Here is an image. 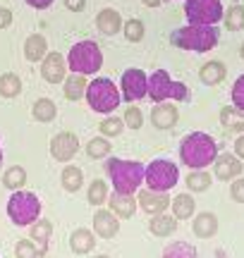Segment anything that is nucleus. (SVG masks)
I'll list each match as a JSON object with an SVG mask.
<instances>
[{"label": "nucleus", "instance_id": "f257e3e1", "mask_svg": "<svg viewBox=\"0 0 244 258\" xmlns=\"http://www.w3.org/2000/svg\"><path fill=\"white\" fill-rule=\"evenodd\" d=\"M218 156V141L206 132H189L179 144V163L189 170L213 165Z\"/></svg>", "mask_w": 244, "mask_h": 258}, {"label": "nucleus", "instance_id": "f03ea898", "mask_svg": "<svg viewBox=\"0 0 244 258\" xmlns=\"http://www.w3.org/2000/svg\"><path fill=\"white\" fill-rule=\"evenodd\" d=\"M218 41H220V31L216 24H189L170 34V43L189 53H208L218 46Z\"/></svg>", "mask_w": 244, "mask_h": 258}, {"label": "nucleus", "instance_id": "7ed1b4c3", "mask_svg": "<svg viewBox=\"0 0 244 258\" xmlns=\"http://www.w3.org/2000/svg\"><path fill=\"white\" fill-rule=\"evenodd\" d=\"M105 172L110 177L113 191L120 194H137L144 184L146 167L137 160H122V158H105Z\"/></svg>", "mask_w": 244, "mask_h": 258}, {"label": "nucleus", "instance_id": "20e7f679", "mask_svg": "<svg viewBox=\"0 0 244 258\" xmlns=\"http://www.w3.org/2000/svg\"><path fill=\"white\" fill-rule=\"evenodd\" d=\"M86 103L98 115H110V112H115L120 108L122 93L113 79L96 77L94 82H89V86H86Z\"/></svg>", "mask_w": 244, "mask_h": 258}, {"label": "nucleus", "instance_id": "39448f33", "mask_svg": "<svg viewBox=\"0 0 244 258\" xmlns=\"http://www.w3.org/2000/svg\"><path fill=\"white\" fill-rule=\"evenodd\" d=\"M8 218L17 227H29L41 218V199L34 191L19 189L8 199Z\"/></svg>", "mask_w": 244, "mask_h": 258}, {"label": "nucleus", "instance_id": "423d86ee", "mask_svg": "<svg viewBox=\"0 0 244 258\" xmlns=\"http://www.w3.org/2000/svg\"><path fill=\"white\" fill-rule=\"evenodd\" d=\"M67 67L72 70V72H79V74H96L101 67H103V50L101 46L91 41V38H86V41H79L75 46L70 48V53H67Z\"/></svg>", "mask_w": 244, "mask_h": 258}, {"label": "nucleus", "instance_id": "0eeeda50", "mask_svg": "<svg viewBox=\"0 0 244 258\" xmlns=\"http://www.w3.org/2000/svg\"><path fill=\"white\" fill-rule=\"evenodd\" d=\"M149 98L153 103H160V101L185 103V101H189V89H187V84L175 82L165 70H156L149 77Z\"/></svg>", "mask_w": 244, "mask_h": 258}, {"label": "nucleus", "instance_id": "6e6552de", "mask_svg": "<svg viewBox=\"0 0 244 258\" xmlns=\"http://www.w3.org/2000/svg\"><path fill=\"white\" fill-rule=\"evenodd\" d=\"M144 182L149 189H156V191H170L175 189L179 182V167L172 163V160H165V158H158V160H151L146 165V172H144Z\"/></svg>", "mask_w": 244, "mask_h": 258}, {"label": "nucleus", "instance_id": "1a4fd4ad", "mask_svg": "<svg viewBox=\"0 0 244 258\" xmlns=\"http://www.w3.org/2000/svg\"><path fill=\"white\" fill-rule=\"evenodd\" d=\"M225 15L223 0H187L185 17L189 24H218Z\"/></svg>", "mask_w": 244, "mask_h": 258}, {"label": "nucleus", "instance_id": "9d476101", "mask_svg": "<svg viewBox=\"0 0 244 258\" xmlns=\"http://www.w3.org/2000/svg\"><path fill=\"white\" fill-rule=\"evenodd\" d=\"M120 93L125 103L141 101L144 96H149V74L137 70V67L125 70L120 79Z\"/></svg>", "mask_w": 244, "mask_h": 258}, {"label": "nucleus", "instance_id": "9b49d317", "mask_svg": "<svg viewBox=\"0 0 244 258\" xmlns=\"http://www.w3.org/2000/svg\"><path fill=\"white\" fill-rule=\"evenodd\" d=\"M79 151V137L75 132H57L55 137L50 139V156L57 163H67L72 160Z\"/></svg>", "mask_w": 244, "mask_h": 258}, {"label": "nucleus", "instance_id": "f8f14e48", "mask_svg": "<svg viewBox=\"0 0 244 258\" xmlns=\"http://www.w3.org/2000/svg\"><path fill=\"white\" fill-rule=\"evenodd\" d=\"M67 60L63 53H46V57L41 60V79L46 84H63L67 77Z\"/></svg>", "mask_w": 244, "mask_h": 258}, {"label": "nucleus", "instance_id": "ddd939ff", "mask_svg": "<svg viewBox=\"0 0 244 258\" xmlns=\"http://www.w3.org/2000/svg\"><path fill=\"white\" fill-rule=\"evenodd\" d=\"M242 172L244 160H239L235 153H218L213 160V179H218V182H232Z\"/></svg>", "mask_w": 244, "mask_h": 258}, {"label": "nucleus", "instance_id": "4468645a", "mask_svg": "<svg viewBox=\"0 0 244 258\" xmlns=\"http://www.w3.org/2000/svg\"><path fill=\"white\" fill-rule=\"evenodd\" d=\"M170 199L168 191H156V189H139L137 191V203H139V208L146 215H156V213H165L170 208Z\"/></svg>", "mask_w": 244, "mask_h": 258}, {"label": "nucleus", "instance_id": "2eb2a0df", "mask_svg": "<svg viewBox=\"0 0 244 258\" xmlns=\"http://www.w3.org/2000/svg\"><path fill=\"white\" fill-rule=\"evenodd\" d=\"M177 122H179V110L175 103L160 101L151 108V124L158 132H170V129L177 127Z\"/></svg>", "mask_w": 244, "mask_h": 258}, {"label": "nucleus", "instance_id": "dca6fc26", "mask_svg": "<svg viewBox=\"0 0 244 258\" xmlns=\"http://www.w3.org/2000/svg\"><path fill=\"white\" fill-rule=\"evenodd\" d=\"M94 232H96V237L113 239V237H117V232H120V218H117L110 208H108V211H105L103 206H101V208H96V213H94Z\"/></svg>", "mask_w": 244, "mask_h": 258}, {"label": "nucleus", "instance_id": "f3484780", "mask_svg": "<svg viewBox=\"0 0 244 258\" xmlns=\"http://www.w3.org/2000/svg\"><path fill=\"white\" fill-rule=\"evenodd\" d=\"M108 208L122 218V220H130L134 218V213L139 208V203H137V196L134 194H120V191H113L108 196Z\"/></svg>", "mask_w": 244, "mask_h": 258}, {"label": "nucleus", "instance_id": "a211bd4d", "mask_svg": "<svg viewBox=\"0 0 244 258\" xmlns=\"http://www.w3.org/2000/svg\"><path fill=\"white\" fill-rule=\"evenodd\" d=\"M218 227H220V220H218L216 213H211V211H201L199 215L192 218V232L197 234L199 239H211V237H216Z\"/></svg>", "mask_w": 244, "mask_h": 258}, {"label": "nucleus", "instance_id": "6ab92c4d", "mask_svg": "<svg viewBox=\"0 0 244 258\" xmlns=\"http://www.w3.org/2000/svg\"><path fill=\"white\" fill-rule=\"evenodd\" d=\"M227 77V64L223 60H208L206 64L199 67V82L204 86H218Z\"/></svg>", "mask_w": 244, "mask_h": 258}, {"label": "nucleus", "instance_id": "aec40b11", "mask_svg": "<svg viewBox=\"0 0 244 258\" xmlns=\"http://www.w3.org/2000/svg\"><path fill=\"white\" fill-rule=\"evenodd\" d=\"M70 249L75 256H86L96 249V232L86 230V227H77L72 234H70Z\"/></svg>", "mask_w": 244, "mask_h": 258}, {"label": "nucleus", "instance_id": "412c9836", "mask_svg": "<svg viewBox=\"0 0 244 258\" xmlns=\"http://www.w3.org/2000/svg\"><path fill=\"white\" fill-rule=\"evenodd\" d=\"M177 225L179 220L172 213H156L149 220V232L153 237H170V234L177 232Z\"/></svg>", "mask_w": 244, "mask_h": 258}, {"label": "nucleus", "instance_id": "4be33fe9", "mask_svg": "<svg viewBox=\"0 0 244 258\" xmlns=\"http://www.w3.org/2000/svg\"><path fill=\"white\" fill-rule=\"evenodd\" d=\"M122 17H120V12L117 10H110V8H105L101 10L98 15H96V29L103 34V36H115V34H120L122 31Z\"/></svg>", "mask_w": 244, "mask_h": 258}, {"label": "nucleus", "instance_id": "5701e85b", "mask_svg": "<svg viewBox=\"0 0 244 258\" xmlns=\"http://www.w3.org/2000/svg\"><path fill=\"white\" fill-rule=\"evenodd\" d=\"M86 86H89V82H86V74H79V72H72L65 77V84H63V96H65L67 101H82L86 96Z\"/></svg>", "mask_w": 244, "mask_h": 258}, {"label": "nucleus", "instance_id": "b1692460", "mask_svg": "<svg viewBox=\"0 0 244 258\" xmlns=\"http://www.w3.org/2000/svg\"><path fill=\"white\" fill-rule=\"evenodd\" d=\"M50 237H53V222L48 218H38L36 222L29 225V239L36 241L38 249L46 253L48 246H50Z\"/></svg>", "mask_w": 244, "mask_h": 258}, {"label": "nucleus", "instance_id": "393cba45", "mask_svg": "<svg viewBox=\"0 0 244 258\" xmlns=\"http://www.w3.org/2000/svg\"><path fill=\"white\" fill-rule=\"evenodd\" d=\"M170 211L177 220H192L194 213H197V201L192 199V191L189 194H177L172 201H170Z\"/></svg>", "mask_w": 244, "mask_h": 258}, {"label": "nucleus", "instance_id": "a878e982", "mask_svg": "<svg viewBox=\"0 0 244 258\" xmlns=\"http://www.w3.org/2000/svg\"><path fill=\"white\" fill-rule=\"evenodd\" d=\"M48 53V41L43 34H31L24 41V57L29 62H41Z\"/></svg>", "mask_w": 244, "mask_h": 258}, {"label": "nucleus", "instance_id": "bb28decb", "mask_svg": "<svg viewBox=\"0 0 244 258\" xmlns=\"http://www.w3.org/2000/svg\"><path fill=\"white\" fill-rule=\"evenodd\" d=\"M60 186H63V191H67V194L79 191V189L84 186V172H82V167H77V165L63 167V172H60Z\"/></svg>", "mask_w": 244, "mask_h": 258}, {"label": "nucleus", "instance_id": "cd10ccee", "mask_svg": "<svg viewBox=\"0 0 244 258\" xmlns=\"http://www.w3.org/2000/svg\"><path fill=\"white\" fill-rule=\"evenodd\" d=\"M220 124H223L227 132L244 134V110H239L235 105H223V108H220Z\"/></svg>", "mask_w": 244, "mask_h": 258}, {"label": "nucleus", "instance_id": "c85d7f7f", "mask_svg": "<svg viewBox=\"0 0 244 258\" xmlns=\"http://www.w3.org/2000/svg\"><path fill=\"white\" fill-rule=\"evenodd\" d=\"M185 184L192 194H204L211 189L213 184V175L208 172L206 167H201V170H189V175L185 177Z\"/></svg>", "mask_w": 244, "mask_h": 258}, {"label": "nucleus", "instance_id": "c756f323", "mask_svg": "<svg viewBox=\"0 0 244 258\" xmlns=\"http://www.w3.org/2000/svg\"><path fill=\"white\" fill-rule=\"evenodd\" d=\"M31 117L41 124H50L57 117V105L50 98H36V103L31 105Z\"/></svg>", "mask_w": 244, "mask_h": 258}, {"label": "nucleus", "instance_id": "7c9ffc66", "mask_svg": "<svg viewBox=\"0 0 244 258\" xmlns=\"http://www.w3.org/2000/svg\"><path fill=\"white\" fill-rule=\"evenodd\" d=\"M84 151H86V156L91 158V160H105V158L113 153V144L108 141V137L98 134V137H94V139H89V141H86Z\"/></svg>", "mask_w": 244, "mask_h": 258}, {"label": "nucleus", "instance_id": "2f4dec72", "mask_svg": "<svg viewBox=\"0 0 244 258\" xmlns=\"http://www.w3.org/2000/svg\"><path fill=\"white\" fill-rule=\"evenodd\" d=\"M3 186L10 189V191H19L27 186V170L22 165H10L5 172H3Z\"/></svg>", "mask_w": 244, "mask_h": 258}, {"label": "nucleus", "instance_id": "473e14b6", "mask_svg": "<svg viewBox=\"0 0 244 258\" xmlns=\"http://www.w3.org/2000/svg\"><path fill=\"white\" fill-rule=\"evenodd\" d=\"M108 196H110V191H108V182L105 179H94L89 184V189H86V201L91 203L94 208H101L103 203H108Z\"/></svg>", "mask_w": 244, "mask_h": 258}, {"label": "nucleus", "instance_id": "72a5a7b5", "mask_svg": "<svg viewBox=\"0 0 244 258\" xmlns=\"http://www.w3.org/2000/svg\"><path fill=\"white\" fill-rule=\"evenodd\" d=\"M19 93H22V79H19V74H15V72L0 74V96L12 101V98H17Z\"/></svg>", "mask_w": 244, "mask_h": 258}, {"label": "nucleus", "instance_id": "f704fd0d", "mask_svg": "<svg viewBox=\"0 0 244 258\" xmlns=\"http://www.w3.org/2000/svg\"><path fill=\"white\" fill-rule=\"evenodd\" d=\"M160 258H197V249L187 241H172L163 249Z\"/></svg>", "mask_w": 244, "mask_h": 258}, {"label": "nucleus", "instance_id": "c9c22d12", "mask_svg": "<svg viewBox=\"0 0 244 258\" xmlns=\"http://www.w3.org/2000/svg\"><path fill=\"white\" fill-rule=\"evenodd\" d=\"M223 22H225L227 31H242L244 29V5L235 3L232 8H227L225 15H223Z\"/></svg>", "mask_w": 244, "mask_h": 258}, {"label": "nucleus", "instance_id": "e433bc0d", "mask_svg": "<svg viewBox=\"0 0 244 258\" xmlns=\"http://www.w3.org/2000/svg\"><path fill=\"white\" fill-rule=\"evenodd\" d=\"M122 34H125V38L130 41V43H139L141 38L146 36V27H144V22L137 17L127 19L125 24H122Z\"/></svg>", "mask_w": 244, "mask_h": 258}, {"label": "nucleus", "instance_id": "4c0bfd02", "mask_svg": "<svg viewBox=\"0 0 244 258\" xmlns=\"http://www.w3.org/2000/svg\"><path fill=\"white\" fill-rule=\"evenodd\" d=\"M125 129H127V127H125V120H122V117H115L113 112H110V115H108V117L98 124V132H101L103 137H108V139L120 137Z\"/></svg>", "mask_w": 244, "mask_h": 258}, {"label": "nucleus", "instance_id": "58836bf2", "mask_svg": "<svg viewBox=\"0 0 244 258\" xmlns=\"http://www.w3.org/2000/svg\"><path fill=\"white\" fill-rule=\"evenodd\" d=\"M43 256V251L38 249L36 241L31 239H19L15 244V258H41Z\"/></svg>", "mask_w": 244, "mask_h": 258}, {"label": "nucleus", "instance_id": "ea45409f", "mask_svg": "<svg viewBox=\"0 0 244 258\" xmlns=\"http://www.w3.org/2000/svg\"><path fill=\"white\" fill-rule=\"evenodd\" d=\"M122 120H125V127L127 129H141V124H144V112H141V108H137V105H130L127 110H125V115H122Z\"/></svg>", "mask_w": 244, "mask_h": 258}, {"label": "nucleus", "instance_id": "a19ab883", "mask_svg": "<svg viewBox=\"0 0 244 258\" xmlns=\"http://www.w3.org/2000/svg\"><path fill=\"white\" fill-rule=\"evenodd\" d=\"M230 98H232V105L244 110V74L237 77V82L232 84V91H230Z\"/></svg>", "mask_w": 244, "mask_h": 258}, {"label": "nucleus", "instance_id": "79ce46f5", "mask_svg": "<svg viewBox=\"0 0 244 258\" xmlns=\"http://www.w3.org/2000/svg\"><path fill=\"white\" fill-rule=\"evenodd\" d=\"M230 199L235 203H242L244 206V177H235L232 182H230Z\"/></svg>", "mask_w": 244, "mask_h": 258}, {"label": "nucleus", "instance_id": "37998d69", "mask_svg": "<svg viewBox=\"0 0 244 258\" xmlns=\"http://www.w3.org/2000/svg\"><path fill=\"white\" fill-rule=\"evenodd\" d=\"M63 3L70 12H84L86 10V0H63Z\"/></svg>", "mask_w": 244, "mask_h": 258}, {"label": "nucleus", "instance_id": "c03bdc74", "mask_svg": "<svg viewBox=\"0 0 244 258\" xmlns=\"http://www.w3.org/2000/svg\"><path fill=\"white\" fill-rule=\"evenodd\" d=\"M10 24H12V10L0 8V29H8Z\"/></svg>", "mask_w": 244, "mask_h": 258}, {"label": "nucleus", "instance_id": "a18cd8bd", "mask_svg": "<svg viewBox=\"0 0 244 258\" xmlns=\"http://www.w3.org/2000/svg\"><path fill=\"white\" fill-rule=\"evenodd\" d=\"M29 8H34V10H46L53 5V0H24Z\"/></svg>", "mask_w": 244, "mask_h": 258}, {"label": "nucleus", "instance_id": "49530a36", "mask_svg": "<svg viewBox=\"0 0 244 258\" xmlns=\"http://www.w3.org/2000/svg\"><path fill=\"white\" fill-rule=\"evenodd\" d=\"M235 156L239 160H244V134H237V141H235Z\"/></svg>", "mask_w": 244, "mask_h": 258}, {"label": "nucleus", "instance_id": "de8ad7c7", "mask_svg": "<svg viewBox=\"0 0 244 258\" xmlns=\"http://www.w3.org/2000/svg\"><path fill=\"white\" fill-rule=\"evenodd\" d=\"M141 3H144L146 8H158L160 5V0H141Z\"/></svg>", "mask_w": 244, "mask_h": 258}, {"label": "nucleus", "instance_id": "09e8293b", "mask_svg": "<svg viewBox=\"0 0 244 258\" xmlns=\"http://www.w3.org/2000/svg\"><path fill=\"white\" fill-rule=\"evenodd\" d=\"M239 57L244 60V41H242V46H239Z\"/></svg>", "mask_w": 244, "mask_h": 258}, {"label": "nucleus", "instance_id": "8fccbe9b", "mask_svg": "<svg viewBox=\"0 0 244 258\" xmlns=\"http://www.w3.org/2000/svg\"><path fill=\"white\" fill-rule=\"evenodd\" d=\"M94 258H110L108 253H101V256H94Z\"/></svg>", "mask_w": 244, "mask_h": 258}, {"label": "nucleus", "instance_id": "3c124183", "mask_svg": "<svg viewBox=\"0 0 244 258\" xmlns=\"http://www.w3.org/2000/svg\"><path fill=\"white\" fill-rule=\"evenodd\" d=\"M0 163H3V144H0Z\"/></svg>", "mask_w": 244, "mask_h": 258}]
</instances>
